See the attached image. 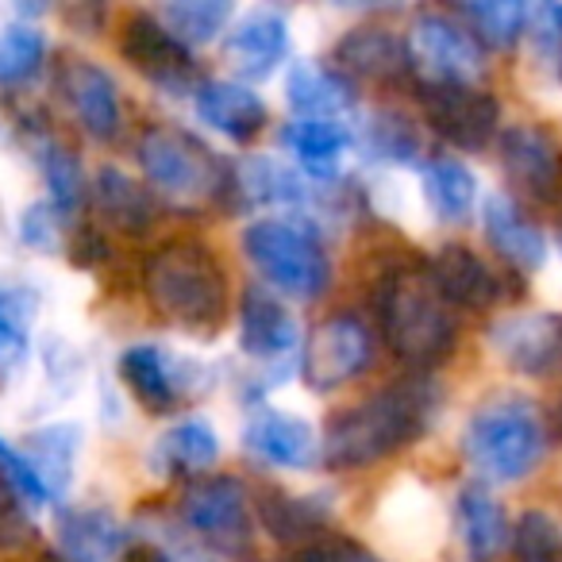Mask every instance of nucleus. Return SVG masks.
Here are the masks:
<instances>
[{"mask_svg":"<svg viewBox=\"0 0 562 562\" xmlns=\"http://www.w3.org/2000/svg\"><path fill=\"white\" fill-rule=\"evenodd\" d=\"M405 47L408 66L431 86H477L490 55L454 12L436 9L416 12L405 32Z\"/></svg>","mask_w":562,"mask_h":562,"instance_id":"1a4fd4ad","label":"nucleus"},{"mask_svg":"<svg viewBox=\"0 0 562 562\" xmlns=\"http://www.w3.org/2000/svg\"><path fill=\"white\" fill-rule=\"evenodd\" d=\"M120 55L132 63V70L143 81L158 89L166 97H189L196 93V63L193 50L181 47L162 24H158L155 12H132L124 20V32H120Z\"/></svg>","mask_w":562,"mask_h":562,"instance_id":"4468645a","label":"nucleus"},{"mask_svg":"<svg viewBox=\"0 0 562 562\" xmlns=\"http://www.w3.org/2000/svg\"><path fill=\"white\" fill-rule=\"evenodd\" d=\"M235 328H239V355L250 359V374H266V370L290 367L301 355V324L293 308L278 297V293L262 290V285H247L239 297V313H235Z\"/></svg>","mask_w":562,"mask_h":562,"instance_id":"2eb2a0df","label":"nucleus"},{"mask_svg":"<svg viewBox=\"0 0 562 562\" xmlns=\"http://www.w3.org/2000/svg\"><path fill=\"white\" fill-rule=\"evenodd\" d=\"M374 351V328L359 313H331L308 336L305 351H301V374H305L308 390L339 393L344 385L359 382L367 374Z\"/></svg>","mask_w":562,"mask_h":562,"instance_id":"9d476101","label":"nucleus"},{"mask_svg":"<svg viewBox=\"0 0 562 562\" xmlns=\"http://www.w3.org/2000/svg\"><path fill=\"white\" fill-rule=\"evenodd\" d=\"M132 528L109 505H66L55 520V562H120Z\"/></svg>","mask_w":562,"mask_h":562,"instance_id":"412c9836","label":"nucleus"},{"mask_svg":"<svg viewBox=\"0 0 562 562\" xmlns=\"http://www.w3.org/2000/svg\"><path fill=\"white\" fill-rule=\"evenodd\" d=\"M20 243L27 250H40V255H63L66 250V216L50 201L27 204L24 216H20Z\"/></svg>","mask_w":562,"mask_h":562,"instance_id":"58836bf2","label":"nucleus"},{"mask_svg":"<svg viewBox=\"0 0 562 562\" xmlns=\"http://www.w3.org/2000/svg\"><path fill=\"white\" fill-rule=\"evenodd\" d=\"M178 520L189 536L227 559H243L255 539V501L232 474H204L186 485L178 501Z\"/></svg>","mask_w":562,"mask_h":562,"instance_id":"0eeeda50","label":"nucleus"},{"mask_svg":"<svg viewBox=\"0 0 562 562\" xmlns=\"http://www.w3.org/2000/svg\"><path fill=\"white\" fill-rule=\"evenodd\" d=\"M497 162L520 196L536 204L562 201V135L543 120L508 124L497 139Z\"/></svg>","mask_w":562,"mask_h":562,"instance_id":"f8f14e48","label":"nucleus"},{"mask_svg":"<svg viewBox=\"0 0 562 562\" xmlns=\"http://www.w3.org/2000/svg\"><path fill=\"white\" fill-rule=\"evenodd\" d=\"M420 193L431 220L447 227L470 224L477 212V201H482L477 173L462 158H428L420 166Z\"/></svg>","mask_w":562,"mask_h":562,"instance_id":"c756f323","label":"nucleus"},{"mask_svg":"<svg viewBox=\"0 0 562 562\" xmlns=\"http://www.w3.org/2000/svg\"><path fill=\"white\" fill-rule=\"evenodd\" d=\"M424 124L462 155L490 150L501 139V101L482 86H431L420 81Z\"/></svg>","mask_w":562,"mask_h":562,"instance_id":"9b49d317","label":"nucleus"},{"mask_svg":"<svg viewBox=\"0 0 562 562\" xmlns=\"http://www.w3.org/2000/svg\"><path fill=\"white\" fill-rule=\"evenodd\" d=\"M351 554H336L328 547V539L324 543H316V547H305V551H290V554H278L273 562H347Z\"/></svg>","mask_w":562,"mask_h":562,"instance_id":"a19ab883","label":"nucleus"},{"mask_svg":"<svg viewBox=\"0 0 562 562\" xmlns=\"http://www.w3.org/2000/svg\"><path fill=\"white\" fill-rule=\"evenodd\" d=\"M47 63V32L27 20L0 27V89H20Z\"/></svg>","mask_w":562,"mask_h":562,"instance_id":"c9c22d12","label":"nucleus"},{"mask_svg":"<svg viewBox=\"0 0 562 562\" xmlns=\"http://www.w3.org/2000/svg\"><path fill=\"white\" fill-rule=\"evenodd\" d=\"M255 524L273 543L290 547V551H305V547L324 543L331 524V508L324 497H305V493L290 490H262L255 497Z\"/></svg>","mask_w":562,"mask_h":562,"instance_id":"a878e982","label":"nucleus"},{"mask_svg":"<svg viewBox=\"0 0 562 562\" xmlns=\"http://www.w3.org/2000/svg\"><path fill=\"white\" fill-rule=\"evenodd\" d=\"M81 447V428L78 424H47L32 436V443L20 447L27 454V462L35 467L40 482L47 485L50 497H63L66 485H70L74 474V459H78Z\"/></svg>","mask_w":562,"mask_h":562,"instance_id":"473e14b6","label":"nucleus"},{"mask_svg":"<svg viewBox=\"0 0 562 562\" xmlns=\"http://www.w3.org/2000/svg\"><path fill=\"white\" fill-rule=\"evenodd\" d=\"M58 97L66 112L93 143H112L124 132V97L101 63L86 55H70L58 66Z\"/></svg>","mask_w":562,"mask_h":562,"instance_id":"f3484780","label":"nucleus"},{"mask_svg":"<svg viewBox=\"0 0 562 562\" xmlns=\"http://www.w3.org/2000/svg\"><path fill=\"white\" fill-rule=\"evenodd\" d=\"M331 63L347 81H393L408 66L405 35H397L385 24H355L336 40Z\"/></svg>","mask_w":562,"mask_h":562,"instance_id":"393cba45","label":"nucleus"},{"mask_svg":"<svg viewBox=\"0 0 562 562\" xmlns=\"http://www.w3.org/2000/svg\"><path fill=\"white\" fill-rule=\"evenodd\" d=\"M220 447L224 443H220V431L209 416H181L166 431H158L150 459H155V470H162V474H178L196 482V477L212 474Z\"/></svg>","mask_w":562,"mask_h":562,"instance_id":"c85d7f7f","label":"nucleus"},{"mask_svg":"<svg viewBox=\"0 0 562 562\" xmlns=\"http://www.w3.org/2000/svg\"><path fill=\"white\" fill-rule=\"evenodd\" d=\"M559 78H562V63H559Z\"/></svg>","mask_w":562,"mask_h":562,"instance_id":"49530a36","label":"nucleus"},{"mask_svg":"<svg viewBox=\"0 0 562 562\" xmlns=\"http://www.w3.org/2000/svg\"><path fill=\"white\" fill-rule=\"evenodd\" d=\"M559 255H562V227H559Z\"/></svg>","mask_w":562,"mask_h":562,"instance_id":"a18cd8bd","label":"nucleus"},{"mask_svg":"<svg viewBox=\"0 0 562 562\" xmlns=\"http://www.w3.org/2000/svg\"><path fill=\"white\" fill-rule=\"evenodd\" d=\"M239 250L258 273V285L278 293L281 301L316 305L328 297L336 266L321 232L308 220L258 216L239 232Z\"/></svg>","mask_w":562,"mask_h":562,"instance_id":"39448f33","label":"nucleus"},{"mask_svg":"<svg viewBox=\"0 0 562 562\" xmlns=\"http://www.w3.org/2000/svg\"><path fill=\"white\" fill-rule=\"evenodd\" d=\"M454 531L467 562H497L513 547V520L508 508L490 485L470 482L454 493Z\"/></svg>","mask_w":562,"mask_h":562,"instance_id":"b1692460","label":"nucleus"},{"mask_svg":"<svg viewBox=\"0 0 562 562\" xmlns=\"http://www.w3.org/2000/svg\"><path fill=\"white\" fill-rule=\"evenodd\" d=\"M155 16L181 47L193 50L212 40H224V32L235 20V9L224 0H178V4H158Z\"/></svg>","mask_w":562,"mask_h":562,"instance_id":"72a5a7b5","label":"nucleus"},{"mask_svg":"<svg viewBox=\"0 0 562 562\" xmlns=\"http://www.w3.org/2000/svg\"><path fill=\"white\" fill-rule=\"evenodd\" d=\"M482 235L490 243V250L516 273H536L543 270L551 243H547L543 227L524 212V204L513 193H490L482 201Z\"/></svg>","mask_w":562,"mask_h":562,"instance_id":"aec40b11","label":"nucleus"},{"mask_svg":"<svg viewBox=\"0 0 562 562\" xmlns=\"http://www.w3.org/2000/svg\"><path fill=\"white\" fill-rule=\"evenodd\" d=\"M93 212L124 235H147L158 220V196L120 166H101L89 181Z\"/></svg>","mask_w":562,"mask_h":562,"instance_id":"cd10ccee","label":"nucleus"},{"mask_svg":"<svg viewBox=\"0 0 562 562\" xmlns=\"http://www.w3.org/2000/svg\"><path fill=\"white\" fill-rule=\"evenodd\" d=\"M193 112L201 124H209L212 132L239 143V147L255 143L266 132V124H270V109L255 93V86H243L235 78L201 81L193 93Z\"/></svg>","mask_w":562,"mask_h":562,"instance_id":"5701e85b","label":"nucleus"},{"mask_svg":"<svg viewBox=\"0 0 562 562\" xmlns=\"http://www.w3.org/2000/svg\"><path fill=\"white\" fill-rule=\"evenodd\" d=\"M355 147L378 166H424V132L401 109H374L367 124L355 127Z\"/></svg>","mask_w":562,"mask_h":562,"instance_id":"7c9ffc66","label":"nucleus"},{"mask_svg":"<svg viewBox=\"0 0 562 562\" xmlns=\"http://www.w3.org/2000/svg\"><path fill=\"white\" fill-rule=\"evenodd\" d=\"M281 150L290 155V166L308 181L339 186L347 155L355 150V127L347 120H297L281 127Z\"/></svg>","mask_w":562,"mask_h":562,"instance_id":"4be33fe9","label":"nucleus"},{"mask_svg":"<svg viewBox=\"0 0 562 562\" xmlns=\"http://www.w3.org/2000/svg\"><path fill=\"white\" fill-rule=\"evenodd\" d=\"M551 428L539 405L524 393L497 390L482 397L462 420L459 451L482 485H516L531 477L547 459Z\"/></svg>","mask_w":562,"mask_h":562,"instance_id":"7ed1b4c3","label":"nucleus"},{"mask_svg":"<svg viewBox=\"0 0 562 562\" xmlns=\"http://www.w3.org/2000/svg\"><path fill=\"white\" fill-rule=\"evenodd\" d=\"M543 16L551 20V24H554V32L562 35V4H559V9H554V4H551V9H543Z\"/></svg>","mask_w":562,"mask_h":562,"instance_id":"79ce46f5","label":"nucleus"},{"mask_svg":"<svg viewBox=\"0 0 562 562\" xmlns=\"http://www.w3.org/2000/svg\"><path fill=\"white\" fill-rule=\"evenodd\" d=\"M239 439L250 459L273 470H313L321 462V428L293 408H250Z\"/></svg>","mask_w":562,"mask_h":562,"instance_id":"a211bd4d","label":"nucleus"},{"mask_svg":"<svg viewBox=\"0 0 562 562\" xmlns=\"http://www.w3.org/2000/svg\"><path fill=\"white\" fill-rule=\"evenodd\" d=\"M378 331L413 374L443 367L459 344V316L420 266H397L378 281Z\"/></svg>","mask_w":562,"mask_h":562,"instance_id":"20e7f679","label":"nucleus"},{"mask_svg":"<svg viewBox=\"0 0 562 562\" xmlns=\"http://www.w3.org/2000/svg\"><path fill=\"white\" fill-rule=\"evenodd\" d=\"M32 301L16 290H0V378H12L32 359Z\"/></svg>","mask_w":562,"mask_h":562,"instance_id":"e433bc0d","label":"nucleus"},{"mask_svg":"<svg viewBox=\"0 0 562 562\" xmlns=\"http://www.w3.org/2000/svg\"><path fill=\"white\" fill-rule=\"evenodd\" d=\"M135 166L143 173V186L158 201L178 209L216 204L232 189V170L224 166V158L193 132L173 124L143 127V135L135 139Z\"/></svg>","mask_w":562,"mask_h":562,"instance_id":"423d86ee","label":"nucleus"},{"mask_svg":"<svg viewBox=\"0 0 562 562\" xmlns=\"http://www.w3.org/2000/svg\"><path fill=\"white\" fill-rule=\"evenodd\" d=\"M116 374L139 408L155 416L178 413L186 401L212 390V370L162 344H127L116 359Z\"/></svg>","mask_w":562,"mask_h":562,"instance_id":"6e6552de","label":"nucleus"},{"mask_svg":"<svg viewBox=\"0 0 562 562\" xmlns=\"http://www.w3.org/2000/svg\"><path fill=\"white\" fill-rule=\"evenodd\" d=\"M428 278L436 281V290L443 293L447 305L467 308V313H493L513 297L505 273L462 243H443L431 255Z\"/></svg>","mask_w":562,"mask_h":562,"instance_id":"6ab92c4d","label":"nucleus"},{"mask_svg":"<svg viewBox=\"0 0 562 562\" xmlns=\"http://www.w3.org/2000/svg\"><path fill=\"white\" fill-rule=\"evenodd\" d=\"M347 562H378V559H370V554H359V551H355V554H351V559H347Z\"/></svg>","mask_w":562,"mask_h":562,"instance_id":"37998d69","label":"nucleus"},{"mask_svg":"<svg viewBox=\"0 0 562 562\" xmlns=\"http://www.w3.org/2000/svg\"><path fill=\"white\" fill-rule=\"evenodd\" d=\"M293 32L290 16L281 9H247L232 20V27L224 32L220 43V55H224L227 70L243 86H258V81H270L281 66L290 63Z\"/></svg>","mask_w":562,"mask_h":562,"instance_id":"dca6fc26","label":"nucleus"},{"mask_svg":"<svg viewBox=\"0 0 562 562\" xmlns=\"http://www.w3.org/2000/svg\"><path fill=\"white\" fill-rule=\"evenodd\" d=\"M513 551L520 562H562V520L531 508L513 524Z\"/></svg>","mask_w":562,"mask_h":562,"instance_id":"4c0bfd02","label":"nucleus"},{"mask_svg":"<svg viewBox=\"0 0 562 562\" xmlns=\"http://www.w3.org/2000/svg\"><path fill=\"white\" fill-rule=\"evenodd\" d=\"M454 16L474 32V40L485 50H508L520 40H528L531 9L528 4H513V0H474L462 4Z\"/></svg>","mask_w":562,"mask_h":562,"instance_id":"f704fd0d","label":"nucleus"},{"mask_svg":"<svg viewBox=\"0 0 562 562\" xmlns=\"http://www.w3.org/2000/svg\"><path fill=\"white\" fill-rule=\"evenodd\" d=\"M120 562H204V559L196 551H189V547H181L178 539L150 531V536L132 539Z\"/></svg>","mask_w":562,"mask_h":562,"instance_id":"ea45409f","label":"nucleus"},{"mask_svg":"<svg viewBox=\"0 0 562 562\" xmlns=\"http://www.w3.org/2000/svg\"><path fill=\"white\" fill-rule=\"evenodd\" d=\"M493 359L520 378L562 374V313L547 308H520L505 313L485 331Z\"/></svg>","mask_w":562,"mask_h":562,"instance_id":"ddd939ff","label":"nucleus"},{"mask_svg":"<svg viewBox=\"0 0 562 562\" xmlns=\"http://www.w3.org/2000/svg\"><path fill=\"white\" fill-rule=\"evenodd\" d=\"M143 293L150 308L178 331L209 339L227 321V273L201 239H166L143 262Z\"/></svg>","mask_w":562,"mask_h":562,"instance_id":"f03ea898","label":"nucleus"},{"mask_svg":"<svg viewBox=\"0 0 562 562\" xmlns=\"http://www.w3.org/2000/svg\"><path fill=\"white\" fill-rule=\"evenodd\" d=\"M554 428L562 431V401H559V408H554Z\"/></svg>","mask_w":562,"mask_h":562,"instance_id":"c03bdc74","label":"nucleus"},{"mask_svg":"<svg viewBox=\"0 0 562 562\" xmlns=\"http://www.w3.org/2000/svg\"><path fill=\"white\" fill-rule=\"evenodd\" d=\"M439 413V390L431 378L408 374L336 408L321 431V462L331 470H370L413 447Z\"/></svg>","mask_w":562,"mask_h":562,"instance_id":"f257e3e1","label":"nucleus"},{"mask_svg":"<svg viewBox=\"0 0 562 562\" xmlns=\"http://www.w3.org/2000/svg\"><path fill=\"white\" fill-rule=\"evenodd\" d=\"M285 104L297 120H347L359 104L355 86L336 70L321 63H293L285 70Z\"/></svg>","mask_w":562,"mask_h":562,"instance_id":"bb28decb","label":"nucleus"},{"mask_svg":"<svg viewBox=\"0 0 562 562\" xmlns=\"http://www.w3.org/2000/svg\"><path fill=\"white\" fill-rule=\"evenodd\" d=\"M32 158H35V170H40L43 186H47V201L70 220L74 212L86 204V193H89L81 158L50 132L32 135Z\"/></svg>","mask_w":562,"mask_h":562,"instance_id":"2f4dec72","label":"nucleus"}]
</instances>
